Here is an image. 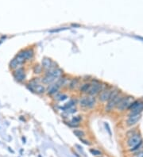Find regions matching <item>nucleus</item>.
Segmentation results:
<instances>
[{"mask_svg":"<svg viewBox=\"0 0 143 157\" xmlns=\"http://www.w3.org/2000/svg\"><path fill=\"white\" fill-rule=\"evenodd\" d=\"M13 76L16 81L20 82V83L23 82L26 79V73H25V70L22 67H18L13 72Z\"/></svg>","mask_w":143,"mask_h":157,"instance_id":"obj_6","label":"nucleus"},{"mask_svg":"<svg viewBox=\"0 0 143 157\" xmlns=\"http://www.w3.org/2000/svg\"><path fill=\"white\" fill-rule=\"evenodd\" d=\"M73 133H74V134H75L76 136H78V137H83V136L85 135L84 132V131H82V130L75 129L74 131H73Z\"/></svg>","mask_w":143,"mask_h":157,"instance_id":"obj_18","label":"nucleus"},{"mask_svg":"<svg viewBox=\"0 0 143 157\" xmlns=\"http://www.w3.org/2000/svg\"><path fill=\"white\" fill-rule=\"evenodd\" d=\"M21 64L18 61H17V59L16 58H14L12 61L10 62V67L13 70H15L18 67H21Z\"/></svg>","mask_w":143,"mask_h":157,"instance_id":"obj_14","label":"nucleus"},{"mask_svg":"<svg viewBox=\"0 0 143 157\" xmlns=\"http://www.w3.org/2000/svg\"><path fill=\"white\" fill-rule=\"evenodd\" d=\"M90 87H91V83H84V84H82L80 86V87H79V91H80L81 93H88V91Z\"/></svg>","mask_w":143,"mask_h":157,"instance_id":"obj_16","label":"nucleus"},{"mask_svg":"<svg viewBox=\"0 0 143 157\" xmlns=\"http://www.w3.org/2000/svg\"><path fill=\"white\" fill-rule=\"evenodd\" d=\"M53 61L51 59H49L48 57H45L42 59V61H41V67L43 68H45L46 70H49L50 68L53 67Z\"/></svg>","mask_w":143,"mask_h":157,"instance_id":"obj_11","label":"nucleus"},{"mask_svg":"<svg viewBox=\"0 0 143 157\" xmlns=\"http://www.w3.org/2000/svg\"><path fill=\"white\" fill-rule=\"evenodd\" d=\"M19 56H21V57H23L25 59V61H30L32 58L34 57V52L33 49H25V50H21L18 52Z\"/></svg>","mask_w":143,"mask_h":157,"instance_id":"obj_7","label":"nucleus"},{"mask_svg":"<svg viewBox=\"0 0 143 157\" xmlns=\"http://www.w3.org/2000/svg\"><path fill=\"white\" fill-rule=\"evenodd\" d=\"M41 70H42V67L37 64V65H35V67H34V72L36 74H40V73L41 72Z\"/></svg>","mask_w":143,"mask_h":157,"instance_id":"obj_20","label":"nucleus"},{"mask_svg":"<svg viewBox=\"0 0 143 157\" xmlns=\"http://www.w3.org/2000/svg\"><path fill=\"white\" fill-rule=\"evenodd\" d=\"M59 88H60V86L58 85L57 83H52V84L49 85L46 91L49 94H54L57 92Z\"/></svg>","mask_w":143,"mask_h":157,"instance_id":"obj_12","label":"nucleus"},{"mask_svg":"<svg viewBox=\"0 0 143 157\" xmlns=\"http://www.w3.org/2000/svg\"><path fill=\"white\" fill-rule=\"evenodd\" d=\"M134 100L133 98V97L126 96V97H122V98L120 99V101L118 103V105L116 106L117 109L119 111H124L125 109H128V107L130 106L132 102H134Z\"/></svg>","mask_w":143,"mask_h":157,"instance_id":"obj_4","label":"nucleus"},{"mask_svg":"<svg viewBox=\"0 0 143 157\" xmlns=\"http://www.w3.org/2000/svg\"><path fill=\"white\" fill-rule=\"evenodd\" d=\"M106 126H107V130H108V132H109L110 135H111V129H110V126L108 124H105Z\"/></svg>","mask_w":143,"mask_h":157,"instance_id":"obj_23","label":"nucleus"},{"mask_svg":"<svg viewBox=\"0 0 143 157\" xmlns=\"http://www.w3.org/2000/svg\"><path fill=\"white\" fill-rule=\"evenodd\" d=\"M103 90H104L103 85L97 80H95L93 81V83H91V87L89 88L87 94H88V95L90 96H95L99 93H100Z\"/></svg>","mask_w":143,"mask_h":157,"instance_id":"obj_5","label":"nucleus"},{"mask_svg":"<svg viewBox=\"0 0 143 157\" xmlns=\"http://www.w3.org/2000/svg\"><path fill=\"white\" fill-rule=\"evenodd\" d=\"M142 144V139L140 135L137 133H134V135L130 136L127 142L128 147L130 148L131 151L137 150V148H139Z\"/></svg>","mask_w":143,"mask_h":157,"instance_id":"obj_2","label":"nucleus"},{"mask_svg":"<svg viewBox=\"0 0 143 157\" xmlns=\"http://www.w3.org/2000/svg\"><path fill=\"white\" fill-rule=\"evenodd\" d=\"M135 157H143V151H140L139 153H137V154L136 155V156H135Z\"/></svg>","mask_w":143,"mask_h":157,"instance_id":"obj_22","label":"nucleus"},{"mask_svg":"<svg viewBox=\"0 0 143 157\" xmlns=\"http://www.w3.org/2000/svg\"><path fill=\"white\" fill-rule=\"evenodd\" d=\"M112 91L113 90H111V89H108V88L104 89L103 91H101L100 94H99V101H101L102 103L107 102L108 99H109L110 96H111V94Z\"/></svg>","mask_w":143,"mask_h":157,"instance_id":"obj_9","label":"nucleus"},{"mask_svg":"<svg viewBox=\"0 0 143 157\" xmlns=\"http://www.w3.org/2000/svg\"><path fill=\"white\" fill-rule=\"evenodd\" d=\"M66 98H67V95L63 94H58L57 96V100H59V101H63V100L66 99Z\"/></svg>","mask_w":143,"mask_h":157,"instance_id":"obj_21","label":"nucleus"},{"mask_svg":"<svg viewBox=\"0 0 143 157\" xmlns=\"http://www.w3.org/2000/svg\"><path fill=\"white\" fill-rule=\"evenodd\" d=\"M80 140H81V141L84 142V143L85 145H91V144L89 143V141H88V140H83V139H80Z\"/></svg>","mask_w":143,"mask_h":157,"instance_id":"obj_24","label":"nucleus"},{"mask_svg":"<svg viewBox=\"0 0 143 157\" xmlns=\"http://www.w3.org/2000/svg\"><path fill=\"white\" fill-rule=\"evenodd\" d=\"M57 80V78H54L53 76H50V75H46V76L42 78L41 81H42L43 83L45 84H52V83H54V82Z\"/></svg>","mask_w":143,"mask_h":157,"instance_id":"obj_13","label":"nucleus"},{"mask_svg":"<svg viewBox=\"0 0 143 157\" xmlns=\"http://www.w3.org/2000/svg\"><path fill=\"white\" fill-rule=\"evenodd\" d=\"M78 84H79V80L77 78H73V80L69 83L68 86H69L70 89H75Z\"/></svg>","mask_w":143,"mask_h":157,"instance_id":"obj_17","label":"nucleus"},{"mask_svg":"<svg viewBox=\"0 0 143 157\" xmlns=\"http://www.w3.org/2000/svg\"><path fill=\"white\" fill-rule=\"evenodd\" d=\"M46 75H50V76H53L54 78L57 79V78H61V76H63V71L60 69L59 67H53L52 68L47 70Z\"/></svg>","mask_w":143,"mask_h":157,"instance_id":"obj_8","label":"nucleus"},{"mask_svg":"<svg viewBox=\"0 0 143 157\" xmlns=\"http://www.w3.org/2000/svg\"><path fill=\"white\" fill-rule=\"evenodd\" d=\"M100 157H103V156H100Z\"/></svg>","mask_w":143,"mask_h":157,"instance_id":"obj_25","label":"nucleus"},{"mask_svg":"<svg viewBox=\"0 0 143 157\" xmlns=\"http://www.w3.org/2000/svg\"><path fill=\"white\" fill-rule=\"evenodd\" d=\"M122 96L119 94V91L118 90H115V91L113 90L109 99L107 101V104L106 106V108H105L106 111L110 112L114 108H115L120 99L122 98Z\"/></svg>","mask_w":143,"mask_h":157,"instance_id":"obj_1","label":"nucleus"},{"mask_svg":"<svg viewBox=\"0 0 143 157\" xmlns=\"http://www.w3.org/2000/svg\"><path fill=\"white\" fill-rule=\"evenodd\" d=\"M90 152H91L93 156H101V155H102V152H101L99 150L95 149V148H91V149H90Z\"/></svg>","mask_w":143,"mask_h":157,"instance_id":"obj_19","label":"nucleus"},{"mask_svg":"<svg viewBox=\"0 0 143 157\" xmlns=\"http://www.w3.org/2000/svg\"><path fill=\"white\" fill-rule=\"evenodd\" d=\"M142 114H130L129 118H128L127 121H126V124L129 126H132L137 124V122L140 120Z\"/></svg>","mask_w":143,"mask_h":157,"instance_id":"obj_10","label":"nucleus"},{"mask_svg":"<svg viewBox=\"0 0 143 157\" xmlns=\"http://www.w3.org/2000/svg\"><path fill=\"white\" fill-rule=\"evenodd\" d=\"M95 98L94 96H84L81 97L79 99V106L83 108H92L95 105Z\"/></svg>","mask_w":143,"mask_h":157,"instance_id":"obj_3","label":"nucleus"},{"mask_svg":"<svg viewBox=\"0 0 143 157\" xmlns=\"http://www.w3.org/2000/svg\"><path fill=\"white\" fill-rule=\"evenodd\" d=\"M143 111V103L140 102L139 104L137 105L134 109L131 111V114H141Z\"/></svg>","mask_w":143,"mask_h":157,"instance_id":"obj_15","label":"nucleus"}]
</instances>
